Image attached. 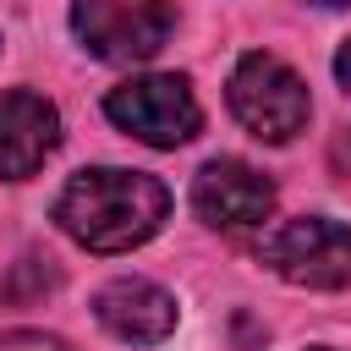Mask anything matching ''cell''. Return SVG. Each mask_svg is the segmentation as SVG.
<instances>
[{
    "label": "cell",
    "instance_id": "cell-11",
    "mask_svg": "<svg viewBox=\"0 0 351 351\" xmlns=\"http://www.w3.org/2000/svg\"><path fill=\"white\" fill-rule=\"evenodd\" d=\"M329 159H335V170H346V176H351V132L335 143V154H329Z\"/></svg>",
    "mask_w": 351,
    "mask_h": 351
},
{
    "label": "cell",
    "instance_id": "cell-7",
    "mask_svg": "<svg viewBox=\"0 0 351 351\" xmlns=\"http://www.w3.org/2000/svg\"><path fill=\"white\" fill-rule=\"evenodd\" d=\"M60 143V115L44 93H27V88H11L0 93V176L5 181H22L33 176Z\"/></svg>",
    "mask_w": 351,
    "mask_h": 351
},
{
    "label": "cell",
    "instance_id": "cell-5",
    "mask_svg": "<svg viewBox=\"0 0 351 351\" xmlns=\"http://www.w3.org/2000/svg\"><path fill=\"white\" fill-rule=\"evenodd\" d=\"M176 27L170 0H71V33L82 38V49L93 60H148L165 49Z\"/></svg>",
    "mask_w": 351,
    "mask_h": 351
},
{
    "label": "cell",
    "instance_id": "cell-12",
    "mask_svg": "<svg viewBox=\"0 0 351 351\" xmlns=\"http://www.w3.org/2000/svg\"><path fill=\"white\" fill-rule=\"evenodd\" d=\"M313 5H351V0H313Z\"/></svg>",
    "mask_w": 351,
    "mask_h": 351
},
{
    "label": "cell",
    "instance_id": "cell-4",
    "mask_svg": "<svg viewBox=\"0 0 351 351\" xmlns=\"http://www.w3.org/2000/svg\"><path fill=\"white\" fill-rule=\"evenodd\" d=\"M258 258L291 280V285H307V291H335L351 280V225L340 219H324V214H296V219H280Z\"/></svg>",
    "mask_w": 351,
    "mask_h": 351
},
{
    "label": "cell",
    "instance_id": "cell-3",
    "mask_svg": "<svg viewBox=\"0 0 351 351\" xmlns=\"http://www.w3.org/2000/svg\"><path fill=\"white\" fill-rule=\"evenodd\" d=\"M104 115H110L126 137H137V143H148V148H176V143L197 137V126H203L197 93H192V82L176 77V71L126 77L121 88L104 93Z\"/></svg>",
    "mask_w": 351,
    "mask_h": 351
},
{
    "label": "cell",
    "instance_id": "cell-8",
    "mask_svg": "<svg viewBox=\"0 0 351 351\" xmlns=\"http://www.w3.org/2000/svg\"><path fill=\"white\" fill-rule=\"evenodd\" d=\"M93 318L126 346H159L176 329V296L159 291L154 280H132L126 274V280H110L93 296Z\"/></svg>",
    "mask_w": 351,
    "mask_h": 351
},
{
    "label": "cell",
    "instance_id": "cell-9",
    "mask_svg": "<svg viewBox=\"0 0 351 351\" xmlns=\"http://www.w3.org/2000/svg\"><path fill=\"white\" fill-rule=\"evenodd\" d=\"M0 351H71V346L60 335H44V329H5Z\"/></svg>",
    "mask_w": 351,
    "mask_h": 351
},
{
    "label": "cell",
    "instance_id": "cell-6",
    "mask_svg": "<svg viewBox=\"0 0 351 351\" xmlns=\"http://www.w3.org/2000/svg\"><path fill=\"white\" fill-rule=\"evenodd\" d=\"M192 208L214 230H258L274 208V186L247 159H208L192 176Z\"/></svg>",
    "mask_w": 351,
    "mask_h": 351
},
{
    "label": "cell",
    "instance_id": "cell-13",
    "mask_svg": "<svg viewBox=\"0 0 351 351\" xmlns=\"http://www.w3.org/2000/svg\"><path fill=\"white\" fill-rule=\"evenodd\" d=\"M313 351H324V346H313Z\"/></svg>",
    "mask_w": 351,
    "mask_h": 351
},
{
    "label": "cell",
    "instance_id": "cell-1",
    "mask_svg": "<svg viewBox=\"0 0 351 351\" xmlns=\"http://www.w3.org/2000/svg\"><path fill=\"white\" fill-rule=\"evenodd\" d=\"M165 214H170L165 181L121 165L77 170L55 197V225L88 252H132L165 225Z\"/></svg>",
    "mask_w": 351,
    "mask_h": 351
},
{
    "label": "cell",
    "instance_id": "cell-10",
    "mask_svg": "<svg viewBox=\"0 0 351 351\" xmlns=\"http://www.w3.org/2000/svg\"><path fill=\"white\" fill-rule=\"evenodd\" d=\"M335 77H340V88L351 93V38L340 44V55H335Z\"/></svg>",
    "mask_w": 351,
    "mask_h": 351
},
{
    "label": "cell",
    "instance_id": "cell-2",
    "mask_svg": "<svg viewBox=\"0 0 351 351\" xmlns=\"http://www.w3.org/2000/svg\"><path fill=\"white\" fill-rule=\"evenodd\" d=\"M230 115L258 137V143H291L307 115H313V99H307V82L280 60V55H241L236 71H230Z\"/></svg>",
    "mask_w": 351,
    "mask_h": 351
}]
</instances>
